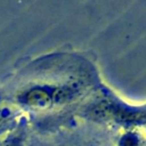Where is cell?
Listing matches in <instances>:
<instances>
[{
    "mask_svg": "<svg viewBox=\"0 0 146 146\" xmlns=\"http://www.w3.org/2000/svg\"><path fill=\"white\" fill-rule=\"evenodd\" d=\"M75 94L74 89L71 87H62L58 88L54 93V98L55 101L62 103V102H66L69 99L73 97V95Z\"/></svg>",
    "mask_w": 146,
    "mask_h": 146,
    "instance_id": "cell-3",
    "label": "cell"
},
{
    "mask_svg": "<svg viewBox=\"0 0 146 146\" xmlns=\"http://www.w3.org/2000/svg\"><path fill=\"white\" fill-rule=\"evenodd\" d=\"M26 101L33 107H47L51 102V97L43 89H32L27 93Z\"/></svg>",
    "mask_w": 146,
    "mask_h": 146,
    "instance_id": "cell-1",
    "label": "cell"
},
{
    "mask_svg": "<svg viewBox=\"0 0 146 146\" xmlns=\"http://www.w3.org/2000/svg\"><path fill=\"white\" fill-rule=\"evenodd\" d=\"M112 113L111 106L108 103H100L96 105L94 108H92L91 114L95 118L98 119H105V118L109 117L110 114Z\"/></svg>",
    "mask_w": 146,
    "mask_h": 146,
    "instance_id": "cell-2",
    "label": "cell"
}]
</instances>
